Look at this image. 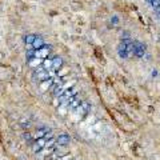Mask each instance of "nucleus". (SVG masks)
<instances>
[{
	"mask_svg": "<svg viewBox=\"0 0 160 160\" xmlns=\"http://www.w3.org/2000/svg\"><path fill=\"white\" fill-rule=\"evenodd\" d=\"M51 53V46L49 44H46L44 47L39 48V49H35V58L36 59H40V60H44L49 56Z\"/></svg>",
	"mask_w": 160,
	"mask_h": 160,
	"instance_id": "f257e3e1",
	"label": "nucleus"
},
{
	"mask_svg": "<svg viewBox=\"0 0 160 160\" xmlns=\"http://www.w3.org/2000/svg\"><path fill=\"white\" fill-rule=\"evenodd\" d=\"M51 59H52V71L53 72H59V69L62 68L63 64H64L63 59L60 58V56H53Z\"/></svg>",
	"mask_w": 160,
	"mask_h": 160,
	"instance_id": "f03ea898",
	"label": "nucleus"
},
{
	"mask_svg": "<svg viewBox=\"0 0 160 160\" xmlns=\"http://www.w3.org/2000/svg\"><path fill=\"white\" fill-rule=\"evenodd\" d=\"M46 42H44V39L40 36V35H36L35 36V40H33V43H32V48L33 49H39V48H42V47H44L46 46Z\"/></svg>",
	"mask_w": 160,
	"mask_h": 160,
	"instance_id": "7ed1b4c3",
	"label": "nucleus"
},
{
	"mask_svg": "<svg viewBox=\"0 0 160 160\" xmlns=\"http://www.w3.org/2000/svg\"><path fill=\"white\" fill-rule=\"evenodd\" d=\"M68 143H69V136L66 133H62L56 138V144H59V146H67Z\"/></svg>",
	"mask_w": 160,
	"mask_h": 160,
	"instance_id": "20e7f679",
	"label": "nucleus"
}]
</instances>
